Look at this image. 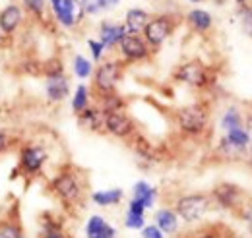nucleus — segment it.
<instances>
[{
	"mask_svg": "<svg viewBox=\"0 0 252 238\" xmlns=\"http://www.w3.org/2000/svg\"><path fill=\"white\" fill-rule=\"evenodd\" d=\"M208 209H210V198L204 196V194L183 196V198L177 202V213H179V217H183V221H187V223H194V221L202 219Z\"/></svg>",
	"mask_w": 252,
	"mask_h": 238,
	"instance_id": "nucleus-1",
	"label": "nucleus"
},
{
	"mask_svg": "<svg viewBox=\"0 0 252 238\" xmlns=\"http://www.w3.org/2000/svg\"><path fill=\"white\" fill-rule=\"evenodd\" d=\"M51 10L64 28H74L84 16L80 0H51Z\"/></svg>",
	"mask_w": 252,
	"mask_h": 238,
	"instance_id": "nucleus-2",
	"label": "nucleus"
},
{
	"mask_svg": "<svg viewBox=\"0 0 252 238\" xmlns=\"http://www.w3.org/2000/svg\"><path fill=\"white\" fill-rule=\"evenodd\" d=\"M208 113L202 105H189L179 111V126L187 134H200L206 128Z\"/></svg>",
	"mask_w": 252,
	"mask_h": 238,
	"instance_id": "nucleus-3",
	"label": "nucleus"
},
{
	"mask_svg": "<svg viewBox=\"0 0 252 238\" xmlns=\"http://www.w3.org/2000/svg\"><path fill=\"white\" fill-rule=\"evenodd\" d=\"M119 80H121V64L119 62H113V60L105 62L95 72V88L99 91H103L105 95L115 91Z\"/></svg>",
	"mask_w": 252,
	"mask_h": 238,
	"instance_id": "nucleus-4",
	"label": "nucleus"
},
{
	"mask_svg": "<svg viewBox=\"0 0 252 238\" xmlns=\"http://www.w3.org/2000/svg\"><path fill=\"white\" fill-rule=\"evenodd\" d=\"M173 31V22L171 18L167 16H158L154 20L148 22L146 30H144V37H146V43L152 45V47H159Z\"/></svg>",
	"mask_w": 252,
	"mask_h": 238,
	"instance_id": "nucleus-5",
	"label": "nucleus"
},
{
	"mask_svg": "<svg viewBox=\"0 0 252 238\" xmlns=\"http://www.w3.org/2000/svg\"><path fill=\"white\" fill-rule=\"evenodd\" d=\"M47 161V151L41 146H26L20 153V167L24 169V173L35 175L41 171V167Z\"/></svg>",
	"mask_w": 252,
	"mask_h": 238,
	"instance_id": "nucleus-6",
	"label": "nucleus"
},
{
	"mask_svg": "<svg viewBox=\"0 0 252 238\" xmlns=\"http://www.w3.org/2000/svg\"><path fill=\"white\" fill-rule=\"evenodd\" d=\"M177 78L181 82L192 86V88H204L208 84V72H206V68L198 60H192V62L183 64L179 68V72H177Z\"/></svg>",
	"mask_w": 252,
	"mask_h": 238,
	"instance_id": "nucleus-7",
	"label": "nucleus"
},
{
	"mask_svg": "<svg viewBox=\"0 0 252 238\" xmlns=\"http://www.w3.org/2000/svg\"><path fill=\"white\" fill-rule=\"evenodd\" d=\"M119 45H121V51H123L125 59L132 60V62H136V60H144L148 55H150V51H148V43H146L140 35H130V33H126Z\"/></svg>",
	"mask_w": 252,
	"mask_h": 238,
	"instance_id": "nucleus-8",
	"label": "nucleus"
},
{
	"mask_svg": "<svg viewBox=\"0 0 252 238\" xmlns=\"http://www.w3.org/2000/svg\"><path fill=\"white\" fill-rule=\"evenodd\" d=\"M103 115H105V128L109 134L117 138H126L132 134L134 124L123 111H113V113H103Z\"/></svg>",
	"mask_w": 252,
	"mask_h": 238,
	"instance_id": "nucleus-9",
	"label": "nucleus"
},
{
	"mask_svg": "<svg viewBox=\"0 0 252 238\" xmlns=\"http://www.w3.org/2000/svg\"><path fill=\"white\" fill-rule=\"evenodd\" d=\"M53 188H55L57 196L63 198L64 202H68V204L70 202H76L80 198V184H78L76 177L70 175V173L59 175L57 178L53 180Z\"/></svg>",
	"mask_w": 252,
	"mask_h": 238,
	"instance_id": "nucleus-10",
	"label": "nucleus"
},
{
	"mask_svg": "<svg viewBox=\"0 0 252 238\" xmlns=\"http://www.w3.org/2000/svg\"><path fill=\"white\" fill-rule=\"evenodd\" d=\"M24 20V12L18 4H8L2 12H0V31L4 35H12L14 31L22 26Z\"/></svg>",
	"mask_w": 252,
	"mask_h": 238,
	"instance_id": "nucleus-11",
	"label": "nucleus"
},
{
	"mask_svg": "<svg viewBox=\"0 0 252 238\" xmlns=\"http://www.w3.org/2000/svg\"><path fill=\"white\" fill-rule=\"evenodd\" d=\"M45 89H47V97H49L51 101L59 103V101H63V99L68 97L70 84H68V80H66V76H64L63 72H59V74H49Z\"/></svg>",
	"mask_w": 252,
	"mask_h": 238,
	"instance_id": "nucleus-12",
	"label": "nucleus"
},
{
	"mask_svg": "<svg viewBox=\"0 0 252 238\" xmlns=\"http://www.w3.org/2000/svg\"><path fill=\"white\" fill-rule=\"evenodd\" d=\"M126 35L125 26H119V24H111V22H103L101 28H99V41L105 45V47H115L123 41V37Z\"/></svg>",
	"mask_w": 252,
	"mask_h": 238,
	"instance_id": "nucleus-13",
	"label": "nucleus"
},
{
	"mask_svg": "<svg viewBox=\"0 0 252 238\" xmlns=\"http://www.w3.org/2000/svg\"><path fill=\"white\" fill-rule=\"evenodd\" d=\"M148 22H150L148 12H144V10H140V8L128 10V12H126V20H125L126 33H130V35H140L142 31L146 30Z\"/></svg>",
	"mask_w": 252,
	"mask_h": 238,
	"instance_id": "nucleus-14",
	"label": "nucleus"
},
{
	"mask_svg": "<svg viewBox=\"0 0 252 238\" xmlns=\"http://www.w3.org/2000/svg\"><path fill=\"white\" fill-rule=\"evenodd\" d=\"M86 233H88V238H115V229L109 227L107 221L99 215H94L88 221Z\"/></svg>",
	"mask_w": 252,
	"mask_h": 238,
	"instance_id": "nucleus-15",
	"label": "nucleus"
},
{
	"mask_svg": "<svg viewBox=\"0 0 252 238\" xmlns=\"http://www.w3.org/2000/svg\"><path fill=\"white\" fill-rule=\"evenodd\" d=\"M214 196L216 200L220 202L223 208H235L239 204V198H241V192L237 186L233 184H220L216 190H214Z\"/></svg>",
	"mask_w": 252,
	"mask_h": 238,
	"instance_id": "nucleus-16",
	"label": "nucleus"
},
{
	"mask_svg": "<svg viewBox=\"0 0 252 238\" xmlns=\"http://www.w3.org/2000/svg\"><path fill=\"white\" fill-rule=\"evenodd\" d=\"M156 227H158L161 233H167V235H171V233H175L177 231V227H179V219H177V213L175 211H171V209H161L156 213Z\"/></svg>",
	"mask_w": 252,
	"mask_h": 238,
	"instance_id": "nucleus-17",
	"label": "nucleus"
},
{
	"mask_svg": "<svg viewBox=\"0 0 252 238\" xmlns=\"http://www.w3.org/2000/svg\"><path fill=\"white\" fill-rule=\"evenodd\" d=\"M187 22L190 24V28L196 31H208L212 28V16L206 10H192V12H189Z\"/></svg>",
	"mask_w": 252,
	"mask_h": 238,
	"instance_id": "nucleus-18",
	"label": "nucleus"
},
{
	"mask_svg": "<svg viewBox=\"0 0 252 238\" xmlns=\"http://www.w3.org/2000/svg\"><path fill=\"white\" fill-rule=\"evenodd\" d=\"M80 124L88 130H99L101 124H105V115L88 107L84 113H80Z\"/></svg>",
	"mask_w": 252,
	"mask_h": 238,
	"instance_id": "nucleus-19",
	"label": "nucleus"
},
{
	"mask_svg": "<svg viewBox=\"0 0 252 238\" xmlns=\"http://www.w3.org/2000/svg\"><path fill=\"white\" fill-rule=\"evenodd\" d=\"M94 202L97 206H115L123 200V190L121 188H113V190H101V192H95L94 196Z\"/></svg>",
	"mask_w": 252,
	"mask_h": 238,
	"instance_id": "nucleus-20",
	"label": "nucleus"
},
{
	"mask_svg": "<svg viewBox=\"0 0 252 238\" xmlns=\"http://www.w3.org/2000/svg\"><path fill=\"white\" fill-rule=\"evenodd\" d=\"M134 200H140L146 206V209L152 208L154 206V200H156V190L148 182L142 180V182H138L134 186Z\"/></svg>",
	"mask_w": 252,
	"mask_h": 238,
	"instance_id": "nucleus-21",
	"label": "nucleus"
},
{
	"mask_svg": "<svg viewBox=\"0 0 252 238\" xmlns=\"http://www.w3.org/2000/svg\"><path fill=\"white\" fill-rule=\"evenodd\" d=\"M88 105H90V91L86 86H80L76 93H74V99H72V109H74V113H84L86 109H88Z\"/></svg>",
	"mask_w": 252,
	"mask_h": 238,
	"instance_id": "nucleus-22",
	"label": "nucleus"
},
{
	"mask_svg": "<svg viewBox=\"0 0 252 238\" xmlns=\"http://www.w3.org/2000/svg\"><path fill=\"white\" fill-rule=\"evenodd\" d=\"M92 72H94V66H92L90 60L84 59V57H80V55L74 59V74H76L78 78L86 80V78L92 76Z\"/></svg>",
	"mask_w": 252,
	"mask_h": 238,
	"instance_id": "nucleus-23",
	"label": "nucleus"
},
{
	"mask_svg": "<svg viewBox=\"0 0 252 238\" xmlns=\"http://www.w3.org/2000/svg\"><path fill=\"white\" fill-rule=\"evenodd\" d=\"M227 142L235 148H245L249 144V134L243 130V128H237V130H229L227 134Z\"/></svg>",
	"mask_w": 252,
	"mask_h": 238,
	"instance_id": "nucleus-24",
	"label": "nucleus"
},
{
	"mask_svg": "<svg viewBox=\"0 0 252 238\" xmlns=\"http://www.w3.org/2000/svg\"><path fill=\"white\" fill-rule=\"evenodd\" d=\"M239 16H241L243 31H245L249 37H252V8H249V6H241Z\"/></svg>",
	"mask_w": 252,
	"mask_h": 238,
	"instance_id": "nucleus-25",
	"label": "nucleus"
},
{
	"mask_svg": "<svg viewBox=\"0 0 252 238\" xmlns=\"http://www.w3.org/2000/svg\"><path fill=\"white\" fill-rule=\"evenodd\" d=\"M0 238H24V235L14 223H0Z\"/></svg>",
	"mask_w": 252,
	"mask_h": 238,
	"instance_id": "nucleus-26",
	"label": "nucleus"
},
{
	"mask_svg": "<svg viewBox=\"0 0 252 238\" xmlns=\"http://www.w3.org/2000/svg\"><path fill=\"white\" fill-rule=\"evenodd\" d=\"M80 4H82L84 14H90V16H94V14L101 12L105 8L103 6V0H80Z\"/></svg>",
	"mask_w": 252,
	"mask_h": 238,
	"instance_id": "nucleus-27",
	"label": "nucleus"
},
{
	"mask_svg": "<svg viewBox=\"0 0 252 238\" xmlns=\"http://www.w3.org/2000/svg\"><path fill=\"white\" fill-rule=\"evenodd\" d=\"M223 128L229 132V130H237L241 128V117L237 115V111H229L223 119Z\"/></svg>",
	"mask_w": 252,
	"mask_h": 238,
	"instance_id": "nucleus-28",
	"label": "nucleus"
},
{
	"mask_svg": "<svg viewBox=\"0 0 252 238\" xmlns=\"http://www.w3.org/2000/svg\"><path fill=\"white\" fill-rule=\"evenodd\" d=\"M22 2H24L26 10H30L33 16H37V18L43 16V12H45V0H22Z\"/></svg>",
	"mask_w": 252,
	"mask_h": 238,
	"instance_id": "nucleus-29",
	"label": "nucleus"
},
{
	"mask_svg": "<svg viewBox=\"0 0 252 238\" xmlns=\"http://www.w3.org/2000/svg\"><path fill=\"white\" fill-rule=\"evenodd\" d=\"M126 227L128 229H144V215L138 213H126Z\"/></svg>",
	"mask_w": 252,
	"mask_h": 238,
	"instance_id": "nucleus-30",
	"label": "nucleus"
},
{
	"mask_svg": "<svg viewBox=\"0 0 252 238\" xmlns=\"http://www.w3.org/2000/svg\"><path fill=\"white\" fill-rule=\"evenodd\" d=\"M88 45H90V49H92V53H94V59L99 60L103 57V51H105V45L101 43V41H94V39H90L88 41Z\"/></svg>",
	"mask_w": 252,
	"mask_h": 238,
	"instance_id": "nucleus-31",
	"label": "nucleus"
},
{
	"mask_svg": "<svg viewBox=\"0 0 252 238\" xmlns=\"http://www.w3.org/2000/svg\"><path fill=\"white\" fill-rule=\"evenodd\" d=\"M142 237L144 238H163V233L159 231L158 227H144Z\"/></svg>",
	"mask_w": 252,
	"mask_h": 238,
	"instance_id": "nucleus-32",
	"label": "nucleus"
},
{
	"mask_svg": "<svg viewBox=\"0 0 252 238\" xmlns=\"http://www.w3.org/2000/svg\"><path fill=\"white\" fill-rule=\"evenodd\" d=\"M8 149V136L4 130H0V153H4Z\"/></svg>",
	"mask_w": 252,
	"mask_h": 238,
	"instance_id": "nucleus-33",
	"label": "nucleus"
},
{
	"mask_svg": "<svg viewBox=\"0 0 252 238\" xmlns=\"http://www.w3.org/2000/svg\"><path fill=\"white\" fill-rule=\"evenodd\" d=\"M45 238H64L63 237V233L61 231H57V229H51L49 233H47V237Z\"/></svg>",
	"mask_w": 252,
	"mask_h": 238,
	"instance_id": "nucleus-34",
	"label": "nucleus"
},
{
	"mask_svg": "<svg viewBox=\"0 0 252 238\" xmlns=\"http://www.w3.org/2000/svg\"><path fill=\"white\" fill-rule=\"evenodd\" d=\"M121 0H103V6L105 8H113V6H117Z\"/></svg>",
	"mask_w": 252,
	"mask_h": 238,
	"instance_id": "nucleus-35",
	"label": "nucleus"
},
{
	"mask_svg": "<svg viewBox=\"0 0 252 238\" xmlns=\"http://www.w3.org/2000/svg\"><path fill=\"white\" fill-rule=\"evenodd\" d=\"M2 43H4V33L0 31V47H2Z\"/></svg>",
	"mask_w": 252,
	"mask_h": 238,
	"instance_id": "nucleus-36",
	"label": "nucleus"
},
{
	"mask_svg": "<svg viewBox=\"0 0 252 238\" xmlns=\"http://www.w3.org/2000/svg\"><path fill=\"white\" fill-rule=\"evenodd\" d=\"M249 128H251V130H252V117H251V119H249Z\"/></svg>",
	"mask_w": 252,
	"mask_h": 238,
	"instance_id": "nucleus-37",
	"label": "nucleus"
},
{
	"mask_svg": "<svg viewBox=\"0 0 252 238\" xmlns=\"http://www.w3.org/2000/svg\"><path fill=\"white\" fill-rule=\"evenodd\" d=\"M190 2H202V0H190Z\"/></svg>",
	"mask_w": 252,
	"mask_h": 238,
	"instance_id": "nucleus-38",
	"label": "nucleus"
},
{
	"mask_svg": "<svg viewBox=\"0 0 252 238\" xmlns=\"http://www.w3.org/2000/svg\"><path fill=\"white\" fill-rule=\"evenodd\" d=\"M200 238H212V237H200Z\"/></svg>",
	"mask_w": 252,
	"mask_h": 238,
	"instance_id": "nucleus-39",
	"label": "nucleus"
}]
</instances>
